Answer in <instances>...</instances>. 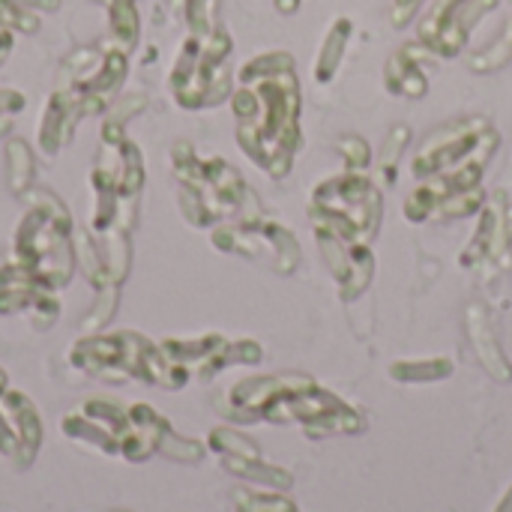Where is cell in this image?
Here are the masks:
<instances>
[{
	"label": "cell",
	"instance_id": "4fadbf2b",
	"mask_svg": "<svg viewBox=\"0 0 512 512\" xmlns=\"http://www.w3.org/2000/svg\"><path fill=\"white\" fill-rule=\"evenodd\" d=\"M0 408L12 426V432L18 435V444H21V468H27L36 453H39V444H42V423H39V414L33 408V402L15 390H6L0 396Z\"/></svg>",
	"mask_w": 512,
	"mask_h": 512
},
{
	"label": "cell",
	"instance_id": "e0dca14e",
	"mask_svg": "<svg viewBox=\"0 0 512 512\" xmlns=\"http://www.w3.org/2000/svg\"><path fill=\"white\" fill-rule=\"evenodd\" d=\"M6 159H9V183L12 192H24L33 174V156L24 141H9L6 144Z\"/></svg>",
	"mask_w": 512,
	"mask_h": 512
},
{
	"label": "cell",
	"instance_id": "5b68a950",
	"mask_svg": "<svg viewBox=\"0 0 512 512\" xmlns=\"http://www.w3.org/2000/svg\"><path fill=\"white\" fill-rule=\"evenodd\" d=\"M69 237H72V219L66 204L48 189H36L30 195V210L15 231L18 267L48 291L63 288L75 264Z\"/></svg>",
	"mask_w": 512,
	"mask_h": 512
},
{
	"label": "cell",
	"instance_id": "5bb4252c",
	"mask_svg": "<svg viewBox=\"0 0 512 512\" xmlns=\"http://www.w3.org/2000/svg\"><path fill=\"white\" fill-rule=\"evenodd\" d=\"M348 36H351V21L348 18H336L327 39L321 42V51H318V60H315V78L318 81H330L345 57V48H348Z\"/></svg>",
	"mask_w": 512,
	"mask_h": 512
},
{
	"label": "cell",
	"instance_id": "603a6c76",
	"mask_svg": "<svg viewBox=\"0 0 512 512\" xmlns=\"http://www.w3.org/2000/svg\"><path fill=\"white\" fill-rule=\"evenodd\" d=\"M9 51H12V30H0V66L6 63Z\"/></svg>",
	"mask_w": 512,
	"mask_h": 512
},
{
	"label": "cell",
	"instance_id": "9c48e42d",
	"mask_svg": "<svg viewBox=\"0 0 512 512\" xmlns=\"http://www.w3.org/2000/svg\"><path fill=\"white\" fill-rule=\"evenodd\" d=\"M213 243L222 252H237L252 261H261V264L273 267L276 273H291L300 261V249H297V240L291 237V231L282 228L279 222L267 219L264 213L216 228Z\"/></svg>",
	"mask_w": 512,
	"mask_h": 512
},
{
	"label": "cell",
	"instance_id": "ac0fdd59",
	"mask_svg": "<svg viewBox=\"0 0 512 512\" xmlns=\"http://www.w3.org/2000/svg\"><path fill=\"white\" fill-rule=\"evenodd\" d=\"M0 30L36 33V30H39V18H36L30 9L18 6V3H12V0H0Z\"/></svg>",
	"mask_w": 512,
	"mask_h": 512
},
{
	"label": "cell",
	"instance_id": "3957f363",
	"mask_svg": "<svg viewBox=\"0 0 512 512\" xmlns=\"http://www.w3.org/2000/svg\"><path fill=\"white\" fill-rule=\"evenodd\" d=\"M228 417L237 420H300L312 435L321 432H360L363 420L333 399L321 393L303 375H279V378H255L243 381L228 396Z\"/></svg>",
	"mask_w": 512,
	"mask_h": 512
},
{
	"label": "cell",
	"instance_id": "ba28073f",
	"mask_svg": "<svg viewBox=\"0 0 512 512\" xmlns=\"http://www.w3.org/2000/svg\"><path fill=\"white\" fill-rule=\"evenodd\" d=\"M72 366L108 378V381H123V378H138L144 384L168 387V363L162 357V348H156L150 339L138 333H114V336H90L81 339L72 348Z\"/></svg>",
	"mask_w": 512,
	"mask_h": 512
},
{
	"label": "cell",
	"instance_id": "7402d4cb",
	"mask_svg": "<svg viewBox=\"0 0 512 512\" xmlns=\"http://www.w3.org/2000/svg\"><path fill=\"white\" fill-rule=\"evenodd\" d=\"M12 3H18V6H24V9H48V12H54V9H60V0H12Z\"/></svg>",
	"mask_w": 512,
	"mask_h": 512
},
{
	"label": "cell",
	"instance_id": "8fae6325",
	"mask_svg": "<svg viewBox=\"0 0 512 512\" xmlns=\"http://www.w3.org/2000/svg\"><path fill=\"white\" fill-rule=\"evenodd\" d=\"M462 267L483 273V276H495L510 270L512 261V201L498 192L489 198L480 228L471 240V246L462 252Z\"/></svg>",
	"mask_w": 512,
	"mask_h": 512
},
{
	"label": "cell",
	"instance_id": "6da1fadb",
	"mask_svg": "<svg viewBox=\"0 0 512 512\" xmlns=\"http://www.w3.org/2000/svg\"><path fill=\"white\" fill-rule=\"evenodd\" d=\"M231 99L240 147L273 177H285L300 150V81L288 51H267L240 69Z\"/></svg>",
	"mask_w": 512,
	"mask_h": 512
},
{
	"label": "cell",
	"instance_id": "8992f818",
	"mask_svg": "<svg viewBox=\"0 0 512 512\" xmlns=\"http://www.w3.org/2000/svg\"><path fill=\"white\" fill-rule=\"evenodd\" d=\"M501 138L489 117H459L435 129L417 150L411 168L414 177H438L456 186L477 189L483 183V171L492 162Z\"/></svg>",
	"mask_w": 512,
	"mask_h": 512
},
{
	"label": "cell",
	"instance_id": "cb8c5ba5",
	"mask_svg": "<svg viewBox=\"0 0 512 512\" xmlns=\"http://www.w3.org/2000/svg\"><path fill=\"white\" fill-rule=\"evenodd\" d=\"M300 3H303V0H276V9H279L282 15H291V12L300 9Z\"/></svg>",
	"mask_w": 512,
	"mask_h": 512
},
{
	"label": "cell",
	"instance_id": "7a4b0ae2",
	"mask_svg": "<svg viewBox=\"0 0 512 512\" xmlns=\"http://www.w3.org/2000/svg\"><path fill=\"white\" fill-rule=\"evenodd\" d=\"M312 228L342 297H360L372 282V237L381 222V192L357 171L321 183L312 195Z\"/></svg>",
	"mask_w": 512,
	"mask_h": 512
},
{
	"label": "cell",
	"instance_id": "ffe728a7",
	"mask_svg": "<svg viewBox=\"0 0 512 512\" xmlns=\"http://www.w3.org/2000/svg\"><path fill=\"white\" fill-rule=\"evenodd\" d=\"M339 147H342V153H348V156H351L354 168H363V165L369 162V150H366V141H363V138L348 135V138H342V141H339Z\"/></svg>",
	"mask_w": 512,
	"mask_h": 512
},
{
	"label": "cell",
	"instance_id": "44dd1931",
	"mask_svg": "<svg viewBox=\"0 0 512 512\" xmlns=\"http://www.w3.org/2000/svg\"><path fill=\"white\" fill-rule=\"evenodd\" d=\"M420 3L423 0H393V24L396 27H405L414 18V12H417Z\"/></svg>",
	"mask_w": 512,
	"mask_h": 512
},
{
	"label": "cell",
	"instance_id": "7c38bea8",
	"mask_svg": "<svg viewBox=\"0 0 512 512\" xmlns=\"http://www.w3.org/2000/svg\"><path fill=\"white\" fill-rule=\"evenodd\" d=\"M435 57L423 42H408L402 45L396 54H390L387 69H384V84L390 93L405 96V99H420L429 90L426 72H423V60Z\"/></svg>",
	"mask_w": 512,
	"mask_h": 512
},
{
	"label": "cell",
	"instance_id": "52a82bcc",
	"mask_svg": "<svg viewBox=\"0 0 512 512\" xmlns=\"http://www.w3.org/2000/svg\"><path fill=\"white\" fill-rule=\"evenodd\" d=\"M228 54H231L228 30L213 27L207 33H189L171 69V93L177 105L183 108L219 105L231 93Z\"/></svg>",
	"mask_w": 512,
	"mask_h": 512
},
{
	"label": "cell",
	"instance_id": "277c9868",
	"mask_svg": "<svg viewBox=\"0 0 512 512\" xmlns=\"http://www.w3.org/2000/svg\"><path fill=\"white\" fill-rule=\"evenodd\" d=\"M171 159L180 180V207L192 225H213L225 222L228 216L246 219L264 213L255 201V192L228 162L201 159L186 141L174 144Z\"/></svg>",
	"mask_w": 512,
	"mask_h": 512
},
{
	"label": "cell",
	"instance_id": "9a60e30c",
	"mask_svg": "<svg viewBox=\"0 0 512 512\" xmlns=\"http://www.w3.org/2000/svg\"><path fill=\"white\" fill-rule=\"evenodd\" d=\"M108 12H111V36H114V45L129 54L138 45V30H141L138 0H108Z\"/></svg>",
	"mask_w": 512,
	"mask_h": 512
},
{
	"label": "cell",
	"instance_id": "d6986e66",
	"mask_svg": "<svg viewBox=\"0 0 512 512\" xmlns=\"http://www.w3.org/2000/svg\"><path fill=\"white\" fill-rule=\"evenodd\" d=\"M408 141V126H396L393 132H390V138H387V144H384V153H381V168H384V177L387 180H396L390 171L396 168V159H399V153H402V144Z\"/></svg>",
	"mask_w": 512,
	"mask_h": 512
},
{
	"label": "cell",
	"instance_id": "30bf717a",
	"mask_svg": "<svg viewBox=\"0 0 512 512\" xmlns=\"http://www.w3.org/2000/svg\"><path fill=\"white\" fill-rule=\"evenodd\" d=\"M498 6V0H435L417 27V42H423L435 57H459L471 30Z\"/></svg>",
	"mask_w": 512,
	"mask_h": 512
},
{
	"label": "cell",
	"instance_id": "2e32d148",
	"mask_svg": "<svg viewBox=\"0 0 512 512\" xmlns=\"http://www.w3.org/2000/svg\"><path fill=\"white\" fill-rule=\"evenodd\" d=\"M507 63H512V18L504 24L495 42H489L468 60L474 72H495V69H504Z\"/></svg>",
	"mask_w": 512,
	"mask_h": 512
}]
</instances>
